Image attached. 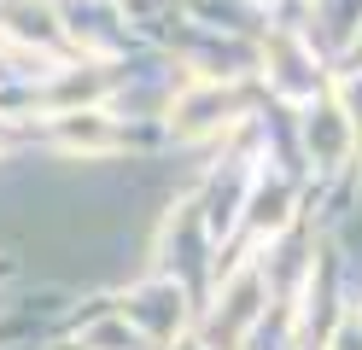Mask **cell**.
Wrapping results in <instances>:
<instances>
[{
  "mask_svg": "<svg viewBox=\"0 0 362 350\" xmlns=\"http://www.w3.org/2000/svg\"><path fill=\"white\" fill-rule=\"evenodd\" d=\"M257 315H263V274L257 263H240L216 292V310L205 321V350H240L245 333L257 327Z\"/></svg>",
  "mask_w": 362,
  "mask_h": 350,
  "instance_id": "cell-1",
  "label": "cell"
},
{
  "mask_svg": "<svg viewBox=\"0 0 362 350\" xmlns=\"http://www.w3.org/2000/svg\"><path fill=\"white\" fill-rule=\"evenodd\" d=\"M123 315L152 344H175L181 327H187V292H181V280H146V286H134L123 298Z\"/></svg>",
  "mask_w": 362,
  "mask_h": 350,
  "instance_id": "cell-2",
  "label": "cell"
},
{
  "mask_svg": "<svg viewBox=\"0 0 362 350\" xmlns=\"http://www.w3.org/2000/svg\"><path fill=\"white\" fill-rule=\"evenodd\" d=\"M234 111H240V93L222 88V76H205V82H193V88L170 105V129H175L181 140H205V134H222V129H228Z\"/></svg>",
  "mask_w": 362,
  "mask_h": 350,
  "instance_id": "cell-3",
  "label": "cell"
},
{
  "mask_svg": "<svg viewBox=\"0 0 362 350\" xmlns=\"http://www.w3.org/2000/svg\"><path fill=\"white\" fill-rule=\"evenodd\" d=\"M53 140H59L64 152H82V158H100V152H117V146H123V134L111 129V117L94 111V105H82V111H59Z\"/></svg>",
  "mask_w": 362,
  "mask_h": 350,
  "instance_id": "cell-4",
  "label": "cell"
},
{
  "mask_svg": "<svg viewBox=\"0 0 362 350\" xmlns=\"http://www.w3.org/2000/svg\"><path fill=\"white\" fill-rule=\"evenodd\" d=\"M304 140H310L315 163H345V158L356 152V123H351L345 105H322V111H310Z\"/></svg>",
  "mask_w": 362,
  "mask_h": 350,
  "instance_id": "cell-5",
  "label": "cell"
},
{
  "mask_svg": "<svg viewBox=\"0 0 362 350\" xmlns=\"http://www.w3.org/2000/svg\"><path fill=\"white\" fill-rule=\"evenodd\" d=\"M105 88H111V76L88 64V70H71V76H59V82L47 88V105H53V111H82V105H94Z\"/></svg>",
  "mask_w": 362,
  "mask_h": 350,
  "instance_id": "cell-6",
  "label": "cell"
},
{
  "mask_svg": "<svg viewBox=\"0 0 362 350\" xmlns=\"http://www.w3.org/2000/svg\"><path fill=\"white\" fill-rule=\"evenodd\" d=\"M0 23L18 35V41H41V47H59V30H53V12L47 6H35V0H12L6 12H0Z\"/></svg>",
  "mask_w": 362,
  "mask_h": 350,
  "instance_id": "cell-7",
  "label": "cell"
},
{
  "mask_svg": "<svg viewBox=\"0 0 362 350\" xmlns=\"http://www.w3.org/2000/svg\"><path fill=\"white\" fill-rule=\"evenodd\" d=\"M245 210H252V233H281L286 216H292V187L286 181H263Z\"/></svg>",
  "mask_w": 362,
  "mask_h": 350,
  "instance_id": "cell-8",
  "label": "cell"
},
{
  "mask_svg": "<svg viewBox=\"0 0 362 350\" xmlns=\"http://www.w3.org/2000/svg\"><path fill=\"white\" fill-rule=\"evenodd\" d=\"M327 350H362V310H345V315H339Z\"/></svg>",
  "mask_w": 362,
  "mask_h": 350,
  "instance_id": "cell-9",
  "label": "cell"
},
{
  "mask_svg": "<svg viewBox=\"0 0 362 350\" xmlns=\"http://www.w3.org/2000/svg\"><path fill=\"white\" fill-rule=\"evenodd\" d=\"M351 64H356V70H362V35H356V47H351Z\"/></svg>",
  "mask_w": 362,
  "mask_h": 350,
  "instance_id": "cell-10",
  "label": "cell"
},
{
  "mask_svg": "<svg viewBox=\"0 0 362 350\" xmlns=\"http://www.w3.org/2000/svg\"><path fill=\"white\" fill-rule=\"evenodd\" d=\"M6 140H12V129H6V123H0V146H6Z\"/></svg>",
  "mask_w": 362,
  "mask_h": 350,
  "instance_id": "cell-11",
  "label": "cell"
},
{
  "mask_svg": "<svg viewBox=\"0 0 362 350\" xmlns=\"http://www.w3.org/2000/svg\"><path fill=\"white\" fill-rule=\"evenodd\" d=\"M6 274H12V263H0V280H6Z\"/></svg>",
  "mask_w": 362,
  "mask_h": 350,
  "instance_id": "cell-12",
  "label": "cell"
}]
</instances>
